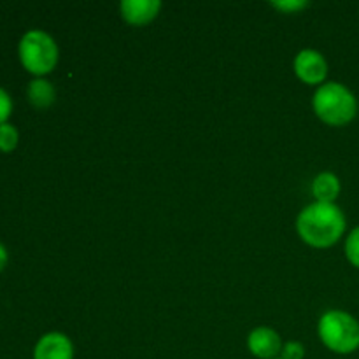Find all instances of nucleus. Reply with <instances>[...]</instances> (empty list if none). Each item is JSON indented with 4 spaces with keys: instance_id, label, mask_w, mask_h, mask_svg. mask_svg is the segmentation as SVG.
I'll use <instances>...</instances> for the list:
<instances>
[{
    "instance_id": "nucleus-1",
    "label": "nucleus",
    "mask_w": 359,
    "mask_h": 359,
    "mask_svg": "<svg viewBox=\"0 0 359 359\" xmlns=\"http://www.w3.org/2000/svg\"><path fill=\"white\" fill-rule=\"evenodd\" d=\"M297 230L305 244L319 249L332 248L346 231V216L335 203L316 202L302 210Z\"/></svg>"
},
{
    "instance_id": "nucleus-2",
    "label": "nucleus",
    "mask_w": 359,
    "mask_h": 359,
    "mask_svg": "<svg viewBox=\"0 0 359 359\" xmlns=\"http://www.w3.org/2000/svg\"><path fill=\"white\" fill-rule=\"evenodd\" d=\"M314 112L330 126H344L358 114V100L353 91L340 83H326L314 93Z\"/></svg>"
},
{
    "instance_id": "nucleus-3",
    "label": "nucleus",
    "mask_w": 359,
    "mask_h": 359,
    "mask_svg": "<svg viewBox=\"0 0 359 359\" xmlns=\"http://www.w3.org/2000/svg\"><path fill=\"white\" fill-rule=\"evenodd\" d=\"M319 339L337 354H353L359 349V323L344 311H330L319 319Z\"/></svg>"
},
{
    "instance_id": "nucleus-4",
    "label": "nucleus",
    "mask_w": 359,
    "mask_h": 359,
    "mask_svg": "<svg viewBox=\"0 0 359 359\" xmlns=\"http://www.w3.org/2000/svg\"><path fill=\"white\" fill-rule=\"evenodd\" d=\"M20 60L34 76H46L58 63V46L46 32L30 30L20 41Z\"/></svg>"
},
{
    "instance_id": "nucleus-5",
    "label": "nucleus",
    "mask_w": 359,
    "mask_h": 359,
    "mask_svg": "<svg viewBox=\"0 0 359 359\" xmlns=\"http://www.w3.org/2000/svg\"><path fill=\"white\" fill-rule=\"evenodd\" d=\"M294 74L307 84H321L328 76V63L316 49H304L294 58Z\"/></svg>"
},
{
    "instance_id": "nucleus-6",
    "label": "nucleus",
    "mask_w": 359,
    "mask_h": 359,
    "mask_svg": "<svg viewBox=\"0 0 359 359\" xmlns=\"http://www.w3.org/2000/svg\"><path fill=\"white\" fill-rule=\"evenodd\" d=\"M34 359H74V346L63 333H46L35 346Z\"/></svg>"
},
{
    "instance_id": "nucleus-7",
    "label": "nucleus",
    "mask_w": 359,
    "mask_h": 359,
    "mask_svg": "<svg viewBox=\"0 0 359 359\" xmlns=\"http://www.w3.org/2000/svg\"><path fill=\"white\" fill-rule=\"evenodd\" d=\"M161 9L160 0H123L119 11L126 23L144 27L158 16Z\"/></svg>"
},
{
    "instance_id": "nucleus-8",
    "label": "nucleus",
    "mask_w": 359,
    "mask_h": 359,
    "mask_svg": "<svg viewBox=\"0 0 359 359\" xmlns=\"http://www.w3.org/2000/svg\"><path fill=\"white\" fill-rule=\"evenodd\" d=\"M248 347L256 358L277 359L283 351V342H280L279 333L273 332L272 328H256L249 335Z\"/></svg>"
},
{
    "instance_id": "nucleus-9",
    "label": "nucleus",
    "mask_w": 359,
    "mask_h": 359,
    "mask_svg": "<svg viewBox=\"0 0 359 359\" xmlns=\"http://www.w3.org/2000/svg\"><path fill=\"white\" fill-rule=\"evenodd\" d=\"M312 195L318 202L335 203L340 195V181L332 172H323L312 182Z\"/></svg>"
},
{
    "instance_id": "nucleus-10",
    "label": "nucleus",
    "mask_w": 359,
    "mask_h": 359,
    "mask_svg": "<svg viewBox=\"0 0 359 359\" xmlns=\"http://www.w3.org/2000/svg\"><path fill=\"white\" fill-rule=\"evenodd\" d=\"M28 98L39 109H46L55 102V88L46 79H34L28 86Z\"/></svg>"
},
{
    "instance_id": "nucleus-11",
    "label": "nucleus",
    "mask_w": 359,
    "mask_h": 359,
    "mask_svg": "<svg viewBox=\"0 0 359 359\" xmlns=\"http://www.w3.org/2000/svg\"><path fill=\"white\" fill-rule=\"evenodd\" d=\"M18 130L11 123H2L0 125V151H13L18 146Z\"/></svg>"
},
{
    "instance_id": "nucleus-12",
    "label": "nucleus",
    "mask_w": 359,
    "mask_h": 359,
    "mask_svg": "<svg viewBox=\"0 0 359 359\" xmlns=\"http://www.w3.org/2000/svg\"><path fill=\"white\" fill-rule=\"evenodd\" d=\"M346 256L353 266L359 269V226L354 228L346 241Z\"/></svg>"
},
{
    "instance_id": "nucleus-13",
    "label": "nucleus",
    "mask_w": 359,
    "mask_h": 359,
    "mask_svg": "<svg viewBox=\"0 0 359 359\" xmlns=\"http://www.w3.org/2000/svg\"><path fill=\"white\" fill-rule=\"evenodd\" d=\"M305 347L300 342H287L280 351V359H304Z\"/></svg>"
},
{
    "instance_id": "nucleus-14",
    "label": "nucleus",
    "mask_w": 359,
    "mask_h": 359,
    "mask_svg": "<svg viewBox=\"0 0 359 359\" xmlns=\"http://www.w3.org/2000/svg\"><path fill=\"white\" fill-rule=\"evenodd\" d=\"M272 6L286 14H294L298 13V11L309 7V2H302V0H286V2H272Z\"/></svg>"
},
{
    "instance_id": "nucleus-15",
    "label": "nucleus",
    "mask_w": 359,
    "mask_h": 359,
    "mask_svg": "<svg viewBox=\"0 0 359 359\" xmlns=\"http://www.w3.org/2000/svg\"><path fill=\"white\" fill-rule=\"evenodd\" d=\"M11 111H13V102H11V97L6 93V90L0 88V125H2V123H7V118L11 116Z\"/></svg>"
},
{
    "instance_id": "nucleus-16",
    "label": "nucleus",
    "mask_w": 359,
    "mask_h": 359,
    "mask_svg": "<svg viewBox=\"0 0 359 359\" xmlns=\"http://www.w3.org/2000/svg\"><path fill=\"white\" fill-rule=\"evenodd\" d=\"M6 263H7V251H6V248L0 244V270L6 266Z\"/></svg>"
}]
</instances>
